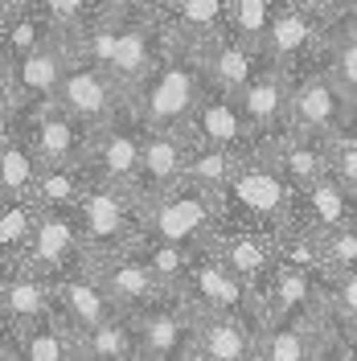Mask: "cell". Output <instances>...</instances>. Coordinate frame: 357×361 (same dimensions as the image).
I'll use <instances>...</instances> for the list:
<instances>
[{
    "instance_id": "1",
    "label": "cell",
    "mask_w": 357,
    "mask_h": 361,
    "mask_svg": "<svg viewBox=\"0 0 357 361\" xmlns=\"http://www.w3.org/2000/svg\"><path fill=\"white\" fill-rule=\"evenodd\" d=\"M210 82L214 78H210V54H205V45L185 42L177 49H169L157 62V70L135 87V90H144V94L135 99L132 107L148 128L173 132L181 123H189V115L198 111V103Z\"/></svg>"
},
{
    "instance_id": "2",
    "label": "cell",
    "mask_w": 357,
    "mask_h": 361,
    "mask_svg": "<svg viewBox=\"0 0 357 361\" xmlns=\"http://www.w3.org/2000/svg\"><path fill=\"white\" fill-rule=\"evenodd\" d=\"M119 82L111 78V70H103L95 58H78V45H74V54H70V66H66V78H62V87H58V107H66L74 119H83L90 132L95 128H103V123H111L115 115H119Z\"/></svg>"
},
{
    "instance_id": "3",
    "label": "cell",
    "mask_w": 357,
    "mask_h": 361,
    "mask_svg": "<svg viewBox=\"0 0 357 361\" xmlns=\"http://www.w3.org/2000/svg\"><path fill=\"white\" fill-rule=\"evenodd\" d=\"M144 140H148V123L135 115V107L132 115H115L111 123H103L99 135L90 140V164L99 180L132 189L144 164Z\"/></svg>"
},
{
    "instance_id": "4",
    "label": "cell",
    "mask_w": 357,
    "mask_h": 361,
    "mask_svg": "<svg viewBox=\"0 0 357 361\" xmlns=\"http://www.w3.org/2000/svg\"><path fill=\"white\" fill-rule=\"evenodd\" d=\"M70 54H74V49H70L62 37H54V42H45L42 49H33V54L4 58V103H8V99L54 103L62 78H66Z\"/></svg>"
},
{
    "instance_id": "5",
    "label": "cell",
    "mask_w": 357,
    "mask_h": 361,
    "mask_svg": "<svg viewBox=\"0 0 357 361\" xmlns=\"http://www.w3.org/2000/svg\"><path fill=\"white\" fill-rule=\"evenodd\" d=\"M288 185L291 180L284 173L267 169V164H246L222 189L226 214L243 218V222H275L288 209V193H291Z\"/></svg>"
},
{
    "instance_id": "6",
    "label": "cell",
    "mask_w": 357,
    "mask_h": 361,
    "mask_svg": "<svg viewBox=\"0 0 357 361\" xmlns=\"http://www.w3.org/2000/svg\"><path fill=\"white\" fill-rule=\"evenodd\" d=\"M189 128H193L198 144H205V148H230V152L246 148L250 132H255L243 111V103H238V90H226L218 82L205 87L198 111L189 115Z\"/></svg>"
},
{
    "instance_id": "7",
    "label": "cell",
    "mask_w": 357,
    "mask_h": 361,
    "mask_svg": "<svg viewBox=\"0 0 357 361\" xmlns=\"http://www.w3.org/2000/svg\"><path fill=\"white\" fill-rule=\"evenodd\" d=\"M210 222H214L210 189L189 185V180H185V189H169L164 197H157L152 209H148V230L160 243H181L185 247L201 230H210Z\"/></svg>"
},
{
    "instance_id": "8",
    "label": "cell",
    "mask_w": 357,
    "mask_h": 361,
    "mask_svg": "<svg viewBox=\"0 0 357 361\" xmlns=\"http://www.w3.org/2000/svg\"><path fill=\"white\" fill-rule=\"evenodd\" d=\"M349 115V94L341 90L333 74L320 78H304L291 87V103H288V119L296 135H329L341 128V119Z\"/></svg>"
},
{
    "instance_id": "9",
    "label": "cell",
    "mask_w": 357,
    "mask_h": 361,
    "mask_svg": "<svg viewBox=\"0 0 357 361\" xmlns=\"http://www.w3.org/2000/svg\"><path fill=\"white\" fill-rule=\"evenodd\" d=\"M83 247V226H78V209H66V205H42L37 214V226L29 234V263L42 271H58L66 267L70 259Z\"/></svg>"
},
{
    "instance_id": "10",
    "label": "cell",
    "mask_w": 357,
    "mask_h": 361,
    "mask_svg": "<svg viewBox=\"0 0 357 361\" xmlns=\"http://www.w3.org/2000/svg\"><path fill=\"white\" fill-rule=\"evenodd\" d=\"M78 226H83V243L90 250H115L128 238V202L119 193V185H95L78 197Z\"/></svg>"
},
{
    "instance_id": "11",
    "label": "cell",
    "mask_w": 357,
    "mask_h": 361,
    "mask_svg": "<svg viewBox=\"0 0 357 361\" xmlns=\"http://www.w3.org/2000/svg\"><path fill=\"white\" fill-rule=\"evenodd\" d=\"M87 123L74 119L66 107L58 103H42V111L33 115V132H29V144L42 164H70L87 152Z\"/></svg>"
},
{
    "instance_id": "12",
    "label": "cell",
    "mask_w": 357,
    "mask_h": 361,
    "mask_svg": "<svg viewBox=\"0 0 357 361\" xmlns=\"http://www.w3.org/2000/svg\"><path fill=\"white\" fill-rule=\"evenodd\" d=\"M185 169H189V148L185 140L173 132H157L148 128V140H144V164H140V177H135V193L144 197H164L173 185L185 180Z\"/></svg>"
},
{
    "instance_id": "13",
    "label": "cell",
    "mask_w": 357,
    "mask_h": 361,
    "mask_svg": "<svg viewBox=\"0 0 357 361\" xmlns=\"http://www.w3.org/2000/svg\"><path fill=\"white\" fill-rule=\"evenodd\" d=\"M135 333H140V345H148L173 361L198 357V312L152 308L135 320Z\"/></svg>"
},
{
    "instance_id": "14",
    "label": "cell",
    "mask_w": 357,
    "mask_h": 361,
    "mask_svg": "<svg viewBox=\"0 0 357 361\" xmlns=\"http://www.w3.org/2000/svg\"><path fill=\"white\" fill-rule=\"evenodd\" d=\"M58 308H62V320L83 337L90 329L115 320V300L107 295V288L90 275H66L58 283Z\"/></svg>"
},
{
    "instance_id": "15",
    "label": "cell",
    "mask_w": 357,
    "mask_h": 361,
    "mask_svg": "<svg viewBox=\"0 0 357 361\" xmlns=\"http://www.w3.org/2000/svg\"><path fill=\"white\" fill-rule=\"evenodd\" d=\"M189 288H193V300H198L205 312H230L238 316V308H246V279H238L234 271L226 267L222 259H198L189 267Z\"/></svg>"
},
{
    "instance_id": "16",
    "label": "cell",
    "mask_w": 357,
    "mask_h": 361,
    "mask_svg": "<svg viewBox=\"0 0 357 361\" xmlns=\"http://www.w3.org/2000/svg\"><path fill=\"white\" fill-rule=\"evenodd\" d=\"M255 337L238 316L198 312V357L201 361H250Z\"/></svg>"
},
{
    "instance_id": "17",
    "label": "cell",
    "mask_w": 357,
    "mask_h": 361,
    "mask_svg": "<svg viewBox=\"0 0 357 361\" xmlns=\"http://www.w3.org/2000/svg\"><path fill=\"white\" fill-rule=\"evenodd\" d=\"M238 103H243V111H246V119H250L255 132H271V128L288 115L291 90H288V82H284V74L267 66L263 74H255V78L238 90Z\"/></svg>"
},
{
    "instance_id": "18",
    "label": "cell",
    "mask_w": 357,
    "mask_h": 361,
    "mask_svg": "<svg viewBox=\"0 0 357 361\" xmlns=\"http://www.w3.org/2000/svg\"><path fill=\"white\" fill-rule=\"evenodd\" d=\"M111 78L123 90L140 87L152 70H157V58H152V37H148V25L144 21H128L119 29V49L111 58Z\"/></svg>"
},
{
    "instance_id": "19",
    "label": "cell",
    "mask_w": 357,
    "mask_h": 361,
    "mask_svg": "<svg viewBox=\"0 0 357 361\" xmlns=\"http://www.w3.org/2000/svg\"><path fill=\"white\" fill-rule=\"evenodd\" d=\"M313 33H316V25L308 17V8H291L288 4L284 13H275L259 54H267V62H275V66H288V62H296L313 45Z\"/></svg>"
},
{
    "instance_id": "20",
    "label": "cell",
    "mask_w": 357,
    "mask_h": 361,
    "mask_svg": "<svg viewBox=\"0 0 357 361\" xmlns=\"http://www.w3.org/2000/svg\"><path fill=\"white\" fill-rule=\"evenodd\" d=\"M304 218L320 230V234H329V230H341V226H349V185L337 177H316L313 185H304Z\"/></svg>"
},
{
    "instance_id": "21",
    "label": "cell",
    "mask_w": 357,
    "mask_h": 361,
    "mask_svg": "<svg viewBox=\"0 0 357 361\" xmlns=\"http://www.w3.org/2000/svg\"><path fill=\"white\" fill-rule=\"evenodd\" d=\"M316 341L304 316H275L271 329L259 337V361H313Z\"/></svg>"
},
{
    "instance_id": "22",
    "label": "cell",
    "mask_w": 357,
    "mask_h": 361,
    "mask_svg": "<svg viewBox=\"0 0 357 361\" xmlns=\"http://www.w3.org/2000/svg\"><path fill=\"white\" fill-rule=\"evenodd\" d=\"M0 308H4V320H13V324H21V329L45 320V312H49V288H45V279H33V275H25V271L4 275Z\"/></svg>"
},
{
    "instance_id": "23",
    "label": "cell",
    "mask_w": 357,
    "mask_h": 361,
    "mask_svg": "<svg viewBox=\"0 0 357 361\" xmlns=\"http://www.w3.org/2000/svg\"><path fill=\"white\" fill-rule=\"evenodd\" d=\"M157 279L160 275L140 259H111L107 267H99V283L115 304H148L157 295Z\"/></svg>"
},
{
    "instance_id": "24",
    "label": "cell",
    "mask_w": 357,
    "mask_h": 361,
    "mask_svg": "<svg viewBox=\"0 0 357 361\" xmlns=\"http://www.w3.org/2000/svg\"><path fill=\"white\" fill-rule=\"evenodd\" d=\"M58 37V21L49 13H33V8H17L13 4V17L4 13V58H21V54H33L42 49L45 42Z\"/></svg>"
},
{
    "instance_id": "25",
    "label": "cell",
    "mask_w": 357,
    "mask_h": 361,
    "mask_svg": "<svg viewBox=\"0 0 357 361\" xmlns=\"http://www.w3.org/2000/svg\"><path fill=\"white\" fill-rule=\"evenodd\" d=\"M37 152L33 144H25L17 135H4V148H0V185H4V197H33L37 189Z\"/></svg>"
},
{
    "instance_id": "26",
    "label": "cell",
    "mask_w": 357,
    "mask_h": 361,
    "mask_svg": "<svg viewBox=\"0 0 357 361\" xmlns=\"http://www.w3.org/2000/svg\"><path fill=\"white\" fill-rule=\"evenodd\" d=\"M210 54V78L226 90H243L255 78V45L234 37V42H218L205 49Z\"/></svg>"
},
{
    "instance_id": "27",
    "label": "cell",
    "mask_w": 357,
    "mask_h": 361,
    "mask_svg": "<svg viewBox=\"0 0 357 361\" xmlns=\"http://www.w3.org/2000/svg\"><path fill=\"white\" fill-rule=\"evenodd\" d=\"M218 259H222L226 267L234 271L238 279H246L250 288H255V279L271 267V250L267 243L259 238V234H250V230H238V234H230L222 247H218Z\"/></svg>"
},
{
    "instance_id": "28",
    "label": "cell",
    "mask_w": 357,
    "mask_h": 361,
    "mask_svg": "<svg viewBox=\"0 0 357 361\" xmlns=\"http://www.w3.org/2000/svg\"><path fill=\"white\" fill-rule=\"evenodd\" d=\"M66 320H37L29 324V333L21 337V361H70L74 353V341H70Z\"/></svg>"
},
{
    "instance_id": "29",
    "label": "cell",
    "mask_w": 357,
    "mask_h": 361,
    "mask_svg": "<svg viewBox=\"0 0 357 361\" xmlns=\"http://www.w3.org/2000/svg\"><path fill=\"white\" fill-rule=\"evenodd\" d=\"M83 193H87V185H83V173H78V160H70V164H42L37 189H33L37 205H66V209H74Z\"/></svg>"
},
{
    "instance_id": "30",
    "label": "cell",
    "mask_w": 357,
    "mask_h": 361,
    "mask_svg": "<svg viewBox=\"0 0 357 361\" xmlns=\"http://www.w3.org/2000/svg\"><path fill=\"white\" fill-rule=\"evenodd\" d=\"M83 353L90 357H103V361H128L132 357V349L140 345V333H135V320H107V324H99V329H90L83 333Z\"/></svg>"
},
{
    "instance_id": "31",
    "label": "cell",
    "mask_w": 357,
    "mask_h": 361,
    "mask_svg": "<svg viewBox=\"0 0 357 361\" xmlns=\"http://www.w3.org/2000/svg\"><path fill=\"white\" fill-rule=\"evenodd\" d=\"M185 42L205 45V37H214V29L230 21V0H177L173 4Z\"/></svg>"
},
{
    "instance_id": "32",
    "label": "cell",
    "mask_w": 357,
    "mask_h": 361,
    "mask_svg": "<svg viewBox=\"0 0 357 361\" xmlns=\"http://www.w3.org/2000/svg\"><path fill=\"white\" fill-rule=\"evenodd\" d=\"M234 173H238V164H234V152H230V148H205V144H201L198 152H189L185 180L210 189V193H222Z\"/></svg>"
},
{
    "instance_id": "33",
    "label": "cell",
    "mask_w": 357,
    "mask_h": 361,
    "mask_svg": "<svg viewBox=\"0 0 357 361\" xmlns=\"http://www.w3.org/2000/svg\"><path fill=\"white\" fill-rule=\"evenodd\" d=\"M316 295V283L308 267H284L275 271V288H271V300H275V316H304L308 304Z\"/></svg>"
},
{
    "instance_id": "34",
    "label": "cell",
    "mask_w": 357,
    "mask_h": 361,
    "mask_svg": "<svg viewBox=\"0 0 357 361\" xmlns=\"http://www.w3.org/2000/svg\"><path fill=\"white\" fill-rule=\"evenodd\" d=\"M37 214H42L37 197H4V209H0V247H4V259L29 247Z\"/></svg>"
},
{
    "instance_id": "35",
    "label": "cell",
    "mask_w": 357,
    "mask_h": 361,
    "mask_svg": "<svg viewBox=\"0 0 357 361\" xmlns=\"http://www.w3.org/2000/svg\"><path fill=\"white\" fill-rule=\"evenodd\" d=\"M279 173L296 189L313 185L316 177H325V157H320V148L313 144V135H300V140H291V144L279 148Z\"/></svg>"
},
{
    "instance_id": "36",
    "label": "cell",
    "mask_w": 357,
    "mask_h": 361,
    "mask_svg": "<svg viewBox=\"0 0 357 361\" xmlns=\"http://www.w3.org/2000/svg\"><path fill=\"white\" fill-rule=\"evenodd\" d=\"M271 21H275L271 0H230V29H234V37L250 42L255 49H263Z\"/></svg>"
},
{
    "instance_id": "37",
    "label": "cell",
    "mask_w": 357,
    "mask_h": 361,
    "mask_svg": "<svg viewBox=\"0 0 357 361\" xmlns=\"http://www.w3.org/2000/svg\"><path fill=\"white\" fill-rule=\"evenodd\" d=\"M320 255H325V263L337 267V271L357 267V230H353V226L329 230V234H325V243H320Z\"/></svg>"
},
{
    "instance_id": "38",
    "label": "cell",
    "mask_w": 357,
    "mask_h": 361,
    "mask_svg": "<svg viewBox=\"0 0 357 361\" xmlns=\"http://www.w3.org/2000/svg\"><path fill=\"white\" fill-rule=\"evenodd\" d=\"M148 267L157 271L160 279H181L185 275V267H189V259H185V250H181V243H160L148 250V259H144Z\"/></svg>"
},
{
    "instance_id": "39",
    "label": "cell",
    "mask_w": 357,
    "mask_h": 361,
    "mask_svg": "<svg viewBox=\"0 0 357 361\" xmlns=\"http://www.w3.org/2000/svg\"><path fill=\"white\" fill-rule=\"evenodd\" d=\"M329 74H333L337 82H341V90L353 99L357 94V37H345V42L333 49V66H329Z\"/></svg>"
},
{
    "instance_id": "40",
    "label": "cell",
    "mask_w": 357,
    "mask_h": 361,
    "mask_svg": "<svg viewBox=\"0 0 357 361\" xmlns=\"http://www.w3.org/2000/svg\"><path fill=\"white\" fill-rule=\"evenodd\" d=\"M119 29H123L119 21H99V25H95V33H90V42H87V54L103 70L111 66L115 49H119Z\"/></svg>"
},
{
    "instance_id": "41",
    "label": "cell",
    "mask_w": 357,
    "mask_h": 361,
    "mask_svg": "<svg viewBox=\"0 0 357 361\" xmlns=\"http://www.w3.org/2000/svg\"><path fill=\"white\" fill-rule=\"evenodd\" d=\"M333 304L341 308V316L357 320V267L349 271H337V283H333Z\"/></svg>"
},
{
    "instance_id": "42",
    "label": "cell",
    "mask_w": 357,
    "mask_h": 361,
    "mask_svg": "<svg viewBox=\"0 0 357 361\" xmlns=\"http://www.w3.org/2000/svg\"><path fill=\"white\" fill-rule=\"evenodd\" d=\"M279 259L288 267H313L316 259H325V255H320V247H316L313 238H291L288 247H279Z\"/></svg>"
},
{
    "instance_id": "43",
    "label": "cell",
    "mask_w": 357,
    "mask_h": 361,
    "mask_svg": "<svg viewBox=\"0 0 357 361\" xmlns=\"http://www.w3.org/2000/svg\"><path fill=\"white\" fill-rule=\"evenodd\" d=\"M333 173L345 180L349 189H357V144H341L333 152Z\"/></svg>"
},
{
    "instance_id": "44",
    "label": "cell",
    "mask_w": 357,
    "mask_h": 361,
    "mask_svg": "<svg viewBox=\"0 0 357 361\" xmlns=\"http://www.w3.org/2000/svg\"><path fill=\"white\" fill-rule=\"evenodd\" d=\"M87 4H90V0H37V8H45V13H49L58 25L83 17V13H87Z\"/></svg>"
},
{
    "instance_id": "45",
    "label": "cell",
    "mask_w": 357,
    "mask_h": 361,
    "mask_svg": "<svg viewBox=\"0 0 357 361\" xmlns=\"http://www.w3.org/2000/svg\"><path fill=\"white\" fill-rule=\"evenodd\" d=\"M325 353H329L325 361H357V345L353 341H337V345H329Z\"/></svg>"
},
{
    "instance_id": "46",
    "label": "cell",
    "mask_w": 357,
    "mask_h": 361,
    "mask_svg": "<svg viewBox=\"0 0 357 361\" xmlns=\"http://www.w3.org/2000/svg\"><path fill=\"white\" fill-rule=\"evenodd\" d=\"M128 361H173V357H164V353L148 349V345H135V349H132V357H128Z\"/></svg>"
},
{
    "instance_id": "47",
    "label": "cell",
    "mask_w": 357,
    "mask_h": 361,
    "mask_svg": "<svg viewBox=\"0 0 357 361\" xmlns=\"http://www.w3.org/2000/svg\"><path fill=\"white\" fill-rule=\"evenodd\" d=\"M132 8H160V4H173V0H128Z\"/></svg>"
},
{
    "instance_id": "48",
    "label": "cell",
    "mask_w": 357,
    "mask_h": 361,
    "mask_svg": "<svg viewBox=\"0 0 357 361\" xmlns=\"http://www.w3.org/2000/svg\"><path fill=\"white\" fill-rule=\"evenodd\" d=\"M291 8H316V4H325V0H288Z\"/></svg>"
},
{
    "instance_id": "49",
    "label": "cell",
    "mask_w": 357,
    "mask_h": 361,
    "mask_svg": "<svg viewBox=\"0 0 357 361\" xmlns=\"http://www.w3.org/2000/svg\"><path fill=\"white\" fill-rule=\"evenodd\" d=\"M349 123H353V128H357V94H353V99H349Z\"/></svg>"
},
{
    "instance_id": "50",
    "label": "cell",
    "mask_w": 357,
    "mask_h": 361,
    "mask_svg": "<svg viewBox=\"0 0 357 361\" xmlns=\"http://www.w3.org/2000/svg\"><path fill=\"white\" fill-rule=\"evenodd\" d=\"M345 8H349V13H357V0H345Z\"/></svg>"
},
{
    "instance_id": "51",
    "label": "cell",
    "mask_w": 357,
    "mask_h": 361,
    "mask_svg": "<svg viewBox=\"0 0 357 361\" xmlns=\"http://www.w3.org/2000/svg\"><path fill=\"white\" fill-rule=\"evenodd\" d=\"M83 361H103V357H90V353H83Z\"/></svg>"
},
{
    "instance_id": "52",
    "label": "cell",
    "mask_w": 357,
    "mask_h": 361,
    "mask_svg": "<svg viewBox=\"0 0 357 361\" xmlns=\"http://www.w3.org/2000/svg\"><path fill=\"white\" fill-rule=\"evenodd\" d=\"M189 361H201V357H189Z\"/></svg>"
},
{
    "instance_id": "53",
    "label": "cell",
    "mask_w": 357,
    "mask_h": 361,
    "mask_svg": "<svg viewBox=\"0 0 357 361\" xmlns=\"http://www.w3.org/2000/svg\"><path fill=\"white\" fill-rule=\"evenodd\" d=\"M313 361H320V357H313Z\"/></svg>"
}]
</instances>
